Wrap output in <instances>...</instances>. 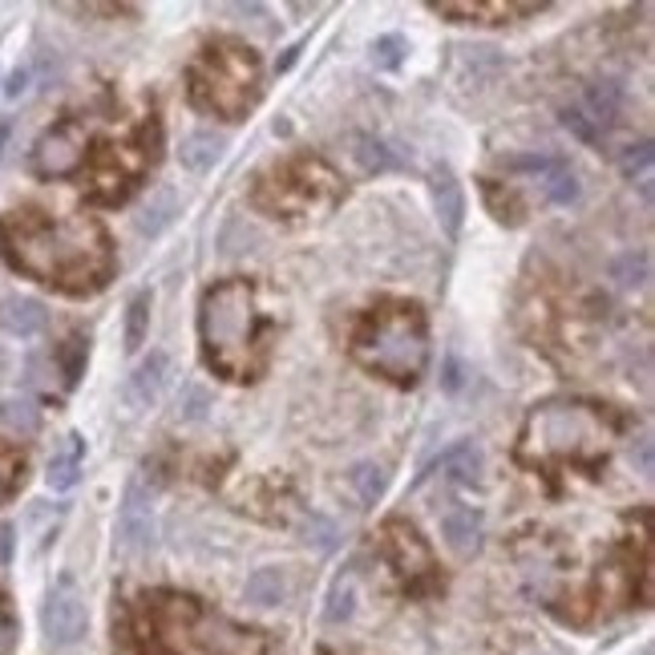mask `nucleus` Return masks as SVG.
Segmentation results:
<instances>
[{"label":"nucleus","mask_w":655,"mask_h":655,"mask_svg":"<svg viewBox=\"0 0 655 655\" xmlns=\"http://www.w3.org/2000/svg\"><path fill=\"white\" fill-rule=\"evenodd\" d=\"M45 635L57 643V647H66V643H78L85 631V599L78 583L73 579H61L53 591H49V599H45Z\"/></svg>","instance_id":"nucleus-1"},{"label":"nucleus","mask_w":655,"mask_h":655,"mask_svg":"<svg viewBox=\"0 0 655 655\" xmlns=\"http://www.w3.org/2000/svg\"><path fill=\"white\" fill-rule=\"evenodd\" d=\"M505 170H526V175L543 187L546 203L555 206H571L579 203V175H574L571 166L559 163V158H543V154H519V158H505Z\"/></svg>","instance_id":"nucleus-2"},{"label":"nucleus","mask_w":655,"mask_h":655,"mask_svg":"<svg viewBox=\"0 0 655 655\" xmlns=\"http://www.w3.org/2000/svg\"><path fill=\"white\" fill-rule=\"evenodd\" d=\"M118 546L138 555V550H151L154 546V505L151 493L142 490L134 478L126 481L122 505H118Z\"/></svg>","instance_id":"nucleus-3"},{"label":"nucleus","mask_w":655,"mask_h":655,"mask_svg":"<svg viewBox=\"0 0 655 655\" xmlns=\"http://www.w3.org/2000/svg\"><path fill=\"white\" fill-rule=\"evenodd\" d=\"M481 531H486V522H481L478 505H465V502L445 505V514H441V538H445V546H450L453 555H462V559L478 555Z\"/></svg>","instance_id":"nucleus-4"},{"label":"nucleus","mask_w":655,"mask_h":655,"mask_svg":"<svg viewBox=\"0 0 655 655\" xmlns=\"http://www.w3.org/2000/svg\"><path fill=\"white\" fill-rule=\"evenodd\" d=\"M166 369H170L166 353H151V356H146V360H142V365H138V369L126 377V401H130L134 409H151L154 401L163 396Z\"/></svg>","instance_id":"nucleus-5"},{"label":"nucleus","mask_w":655,"mask_h":655,"mask_svg":"<svg viewBox=\"0 0 655 655\" xmlns=\"http://www.w3.org/2000/svg\"><path fill=\"white\" fill-rule=\"evenodd\" d=\"M583 114L591 118V126L607 134L615 122H619V114H623V85L615 82V78H603V82H591L583 90Z\"/></svg>","instance_id":"nucleus-6"},{"label":"nucleus","mask_w":655,"mask_h":655,"mask_svg":"<svg viewBox=\"0 0 655 655\" xmlns=\"http://www.w3.org/2000/svg\"><path fill=\"white\" fill-rule=\"evenodd\" d=\"M433 211H437V223H441V231L445 235L462 231L465 194H462V182H457L453 170H445V166L433 175Z\"/></svg>","instance_id":"nucleus-7"},{"label":"nucleus","mask_w":655,"mask_h":655,"mask_svg":"<svg viewBox=\"0 0 655 655\" xmlns=\"http://www.w3.org/2000/svg\"><path fill=\"white\" fill-rule=\"evenodd\" d=\"M45 320H49V312H45L41 300H28V296H9V300L0 303V327H4L9 336H21V341H28V336H37V332H41Z\"/></svg>","instance_id":"nucleus-8"},{"label":"nucleus","mask_w":655,"mask_h":655,"mask_svg":"<svg viewBox=\"0 0 655 655\" xmlns=\"http://www.w3.org/2000/svg\"><path fill=\"white\" fill-rule=\"evenodd\" d=\"M227 151V142L211 130H194V134L182 138V146H178V166L182 170H191V175H206V170H215L218 158Z\"/></svg>","instance_id":"nucleus-9"},{"label":"nucleus","mask_w":655,"mask_h":655,"mask_svg":"<svg viewBox=\"0 0 655 655\" xmlns=\"http://www.w3.org/2000/svg\"><path fill=\"white\" fill-rule=\"evenodd\" d=\"M78 474H82V437L69 433L66 441L57 445L53 457H49L45 481H49V490H69V486L78 481Z\"/></svg>","instance_id":"nucleus-10"},{"label":"nucleus","mask_w":655,"mask_h":655,"mask_svg":"<svg viewBox=\"0 0 655 655\" xmlns=\"http://www.w3.org/2000/svg\"><path fill=\"white\" fill-rule=\"evenodd\" d=\"M433 469H445V478L474 486L478 474H481V450L474 445V441H462V445H453V450L441 453V457L429 465V474H433Z\"/></svg>","instance_id":"nucleus-11"},{"label":"nucleus","mask_w":655,"mask_h":655,"mask_svg":"<svg viewBox=\"0 0 655 655\" xmlns=\"http://www.w3.org/2000/svg\"><path fill=\"white\" fill-rule=\"evenodd\" d=\"M243 599L251 603V607H279V603L287 599L284 571H279V567H263V571H255L247 579Z\"/></svg>","instance_id":"nucleus-12"},{"label":"nucleus","mask_w":655,"mask_h":655,"mask_svg":"<svg viewBox=\"0 0 655 655\" xmlns=\"http://www.w3.org/2000/svg\"><path fill=\"white\" fill-rule=\"evenodd\" d=\"M0 425H4L9 433L33 437L41 429V409H37L28 396H4V401H0Z\"/></svg>","instance_id":"nucleus-13"},{"label":"nucleus","mask_w":655,"mask_h":655,"mask_svg":"<svg viewBox=\"0 0 655 655\" xmlns=\"http://www.w3.org/2000/svg\"><path fill=\"white\" fill-rule=\"evenodd\" d=\"M175 211H178L175 194H170V191L154 194L151 203L138 211V235H146V239H158V235H163L166 227L175 223Z\"/></svg>","instance_id":"nucleus-14"},{"label":"nucleus","mask_w":655,"mask_h":655,"mask_svg":"<svg viewBox=\"0 0 655 655\" xmlns=\"http://www.w3.org/2000/svg\"><path fill=\"white\" fill-rule=\"evenodd\" d=\"M151 303H154L151 291H138L134 300H130V308H126V348L130 353H138L142 341H146V332H151Z\"/></svg>","instance_id":"nucleus-15"},{"label":"nucleus","mask_w":655,"mask_h":655,"mask_svg":"<svg viewBox=\"0 0 655 655\" xmlns=\"http://www.w3.org/2000/svg\"><path fill=\"white\" fill-rule=\"evenodd\" d=\"M348 486L356 490V498L365 505H377L384 493V469L377 462H360L353 465V474H348Z\"/></svg>","instance_id":"nucleus-16"},{"label":"nucleus","mask_w":655,"mask_h":655,"mask_svg":"<svg viewBox=\"0 0 655 655\" xmlns=\"http://www.w3.org/2000/svg\"><path fill=\"white\" fill-rule=\"evenodd\" d=\"M356 611V587L353 583H336V587L327 591V603H324V623L327 628H341V623H348Z\"/></svg>","instance_id":"nucleus-17"},{"label":"nucleus","mask_w":655,"mask_h":655,"mask_svg":"<svg viewBox=\"0 0 655 655\" xmlns=\"http://www.w3.org/2000/svg\"><path fill=\"white\" fill-rule=\"evenodd\" d=\"M647 275H652L647 255H623V260L615 263V279H619V287H643L647 284Z\"/></svg>","instance_id":"nucleus-18"},{"label":"nucleus","mask_w":655,"mask_h":655,"mask_svg":"<svg viewBox=\"0 0 655 655\" xmlns=\"http://www.w3.org/2000/svg\"><path fill=\"white\" fill-rule=\"evenodd\" d=\"M619 170L623 178H635V175H647L652 170V142H640V146H628V151L619 154Z\"/></svg>","instance_id":"nucleus-19"},{"label":"nucleus","mask_w":655,"mask_h":655,"mask_svg":"<svg viewBox=\"0 0 655 655\" xmlns=\"http://www.w3.org/2000/svg\"><path fill=\"white\" fill-rule=\"evenodd\" d=\"M562 126H567V130H571L574 138H583V142H591V146H595V142H599V130H595V126H591V118L587 114H583V109L579 106H567L562 109Z\"/></svg>","instance_id":"nucleus-20"},{"label":"nucleus","mask_w":655,"mask_h":655,"mask_svg":"<svg viewBox=\"0 0 655 655\" xmlns=\"http://www.w3.org/2000/svg\"><path fill=\"white\" fill-rule=\"evenodd\" d=\"M303 534H308V543H315L320 550H332V546H336V526L327 519H320V514H312V519L303 522Z\"/></svg>","instance_id":"nucleus-21"},{"label":"nucleus","mask_w":655,"mask_h":655,"mask_svg":"<svg viewBox=\"0 0 655 655\" xmlns=\"http://www.w3.org/2000/svg\"><path fill=\"white\" fill-rule=\"evenodd\" d=\"M396 49H405V41H401V37H381V41H372V61H377V66H384V69L401 66V53H396Z\"/></svg>","instance_id":"nucleus-22"},{"label":"nucleus","mask_w":655,"mask_h":655,"mask_svg":"<svg viewBox=\"0 0 655 655\" xmlns=\"http://www.w3.org/2000/svg\"><path fill=\"white\" fill-rule=\"evenodd\" d=\"M631 462H635V469H640L643 478H652V441L647 437H640V445L631 450Z\"/></svg>","instance_id":"nucleus-23"},{"label":"nucleus","mask_w":655,"mask_h":655,"mask_svg":"<svg viewBox=\"0 0 655 655\" xmlns=\"http://www.w3.org/2000/svg\"><path fill=\"white\" fill-rule=\"evenodd\" d=\"M187 396H191V401L182 405V417H187V421H199V417L206 413V393H199V389H187Z\"/></svg>","instance_id":"nucleus-24"},{"label":"nucleus","mask_w":655,"mask_h":655,"mask_svg":"<svg viewBox=\"0 0 655 655\" xmlns=\"http://www.w3.org/2000/svg\"><path fill=\"white\" fill-rule=\"evenodd\" d=\"M13 562V526H0V567Z\"/></svg>","instance_id":"nucleus-25"},{"label":"nucleus","mask_w":655,"mask_h":655,"mask_svg":"<svg viewBox=\"0 0 655 655\" xmlns=\"http://www.w3.org/2000/svg\"><path fill=\"white\" fill-rule=\"evenodd\" d=\"M441 384H445V393H457L462 389V377H457V360H445V377H441Z\"/></svg>","instance_id":"nucleus-26"},{"label":"nucleus","mask_w":655,"mask_h":655,"mask_svg":"<svg viewBox=\"0 0 655 655\" xmlns=\"http://www.w3.org/2000/svg\"><path fill=\"white\" fill-rule=\"evenodd\" d=\"M13 647V623H9V615L0 611V655H9Z\"/></svg>","instance_id":"nucleus-27"},{"label":"nucleus","mask_w":655,"mask_h":655,"mask_svg":"<svg viewBox=\"0 0 655 655\" xmlns=\"http://www.w3.org/2000/svg\"><path fill=\"white\" fill-rule=\"evenodd\" d=\"M9 469H13V462H9L4 453H0V498L9 493V481H13V474H9Z\"/></svg>","instance_id":"nucleus-28"},{"label":"nucleus","mask_w":655,"mask_h":655,"mask_svg":"<svg viewBox=\"0 0 655 655\" xmlns=\"http://www.w3.org/2000/svg\"><path fill=\"white\" fill-rule=\"evenodd\" d=\"M25 82H28V73H25V69H16L13 78H9V97H21V90H25Z\"/></svg>","instance_id":"nucleus-29"},{"label":"nucleus","mask_w":655,"mask_h":655,"mask_svg":"<svg viewBox=\"0 0 655 655\" xmlns=\"http://www.w3.org/2000/svg\"><path fill=\"white\" fill-rule=\"evenodd\" d=\"M0 372H4V353H0Z\"/></svg>","instance_id":"nucleus-30"}]
</instances>
